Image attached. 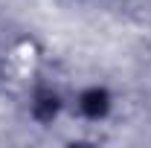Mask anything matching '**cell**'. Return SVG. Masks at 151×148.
Segmentation results:
<instances>
[{"label": "cell", "mask_w": 151, "mask_h": 148, "mask_svg": "<svg viewBox=\"0 0 151 148\" xmlns=\"http://www.w3.org/2000/svg\"><path fill=\"white\" fill-rule=\"evenodd\" d=\"M78 111L84 119H90V122H99V119H105L108 111H111V93L105 90V87H87V90H81L78 96Z\"/></svg>", "instance_id": "cell-1"}, {"label": "cell", "mask_w": 151, "mask_h": 148, "mask_svg": "<svg viewBox=\"0 0 151 148\" xmlns=\"http://www.w3.org/2000/svg\"><path fill=\"white\" fill-rule=\"evenodd\" d=\"M29 111H32V119H35V122L50 125L58 113H61V96H58L52 87H38L35 96H32Z\"/></svg>", "instance_id": "cell-2"}, {"label": "cell", "mask_w": 151, "mask_h": 148, "mask_svg": "<svg viewBox=\"0 0 151 148\" xmlns=\"http://www.w3.org/2000/svg\"><path fill=\"white\" fill-rule=\"evenodd\" d=\"M0 73H3V67H0Z\"/></svg>", "instance_id": "cell-3"}]
</instances>
